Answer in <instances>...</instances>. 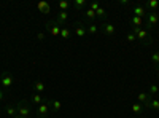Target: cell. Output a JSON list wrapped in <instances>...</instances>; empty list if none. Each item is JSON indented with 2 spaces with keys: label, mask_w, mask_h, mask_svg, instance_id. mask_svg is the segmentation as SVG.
Masks as SVG:
<instances>
[{
  "label": "cell",
  "mask_w": 159,
  "mask_h": 118,
  "mask_svg": "<svg viewBox=\"0 0 159 118\" xmlns=\"http://www.w3.org/2000/svg\"><path fill=\"white\" fill-rule=\"evenodd\" d=\"M103 30H105V34H108V35H113L115 34V26L110 24V22H105V24H103Z\"/></svg>",
  "instance_id": "12"
},
{
  "label": "cell",
  "mask_w": 159,
  "mask_h": 118,
  "mask_svg": "<svg viewBox=\"0 0 159 118\" xmlns=\"http://www.w3.org/2000/svg\"><path fill=\"white\" fill-rule=\"evenodd\" d=\"M134 35L137 37L138 40H142V42H148V38H150L148 32L145 29H142V27H134Z\"/></svg>",
  "instance_id": "3"
},
{
  "label": "cell",
  "mask_w": 159,
  "mask_h": 118,
  "mask_svg": "<svg viewBox=\"0 0 159 118\" xmlns=\"http://www.w3.org/2000/svg\"><path fill=\"white\" fill-rule=\"evenodd\" d=\"M2 99H3V91L0 89V102H2Z\"/></svg>",
  "instance_id": "32"
},
{
  "label": "cell",
  "mask_w": 159,
  "mask_h": 118,
  "mask_svg": "<svg viewBox=\"0 0 159 118\" xmlns=\"http://www.w3.org/2000/svg\"><path fill=\"white\" fill-rule=\"evenodd\" d=\"M131 22H132V26H134V27H140V26L143 24V19H142V18H137V16H132Z\"/></svg>",
  "instance_id": "16"
},
{
  "label": "cell",
  "mask_w": 159,
  "mask_h": 118,
  "mask_svg": "<svg viewBox=\"0 0 159 118\" xmlns=\"http://www.w3.org/2000/svg\"><path fill=\"white\" fill-rule=\"evenodd\" d=\"M32 101H33L35 104H38V105H40V104H43V102H45V101H43V97H42V94H38V93H37V94H33Z\"/></svg>",
  "instance_id": "18"
},
{
  "label": "cell",
  "mask_w": 159,
  "mask_h": 118,
  "mask_svg": "<svg viewBox=\"0 0 159 118\" xmlns=\"http://www.w3.org/2000/svg\"><path fill=\"white\" fill-rule=\"evenodd\" d=\"M6 115H10V117H16V115H18V107H15V105H8V107H6Z\"/></svg>",
  "instance_id": "14"
},
{
  "label": "cell",
  "mask_w": 159,
  "mask_h": 118,
  "mask_svg": "<svg viewBox=\"0 0 159 118\" xmlns=\"http://www.w3.org/2000/svg\"><path fill=\"white\" fill-rule=\"evenodd\" d=\"M0 83H2L3 88H11V85H13V77H11V73H3L2 78H0Z\"/></svg>",
  "instance_id": "4"
},
{
  "label": "cell",
  "mask_w": 159,
  "mask_h": 118,
  "mask_svg": "<svg viewBox=\"0 0 159 118\" xmlns=\"http://www.w3.org/2000/svg\"><path fill=\"white\" fill-rule=\"evenodd\" d=\"M69 35H70L69 29H65V27L60 29V37H62V38H69Z\"/></svg>",
  "instance_id": "21"
},
{
  "label": "cell",
  "mask_w": 159,
  "mask_h": 118,
  "mask_svg": "<svg viewBox=\"0 0 159 118\" xmlns=\"http://www.w3.org/2000/svg\"><path fill=\"white\" fill-rule=\"evenodd\" d=\"M86 29H87V32H89V34H96V32H97V29H99V27H97V26H94V24H89Z\"/></svg>",
  "instance_id": "23"
},
{
  "label": "cell",
  "mask_w": 159,
  "mask_h": 118,
  "mask_svg": "<svg viewBox=\"0 0 159 118\" xmlns=\"http://www.w3.org/2000/svg\"><path fill=\"white\" fill-rule=\"evenodd\" d=\"M132 11H134V16H137V18H142V19H143L145 16H147V11H145L143 5H135Z\"/></svg>",
  "instance_id": "6"
},
{
  "label": "cell",
  "mask_w": 159,
  "mask_h": 118,
  "mask_svg": "<svg viewBox=\"0 0 159 118\" xmlns=\"http://www.w3.org/2000/svg\"><path fill=\"white\" fill-rule=\"evenodd\" d=\"M86 32H87V29H86V26H83V24H80V26H76V27H75V34L80 37V38L86 35Z\"/></svg>",
  "instance_id": "11"
},
{
  "label": "cell",
  "mask_w": 159,
  "mask_h": 118,
  "mask_svg": "<svg viewBox=\"0 0 159 118\" xmlns=\"http://www.w3.org/2000/svg\"><path fill=\"white\" fill-rule=\"evenodd\" d=\"M86 18H87V19H94V18H96V11L89 8V10L86 11Z\"/></svg>",
  "instance_id": "22"
},
{
  "label": "cell",
  "mask_w": 159,
  "mask_h": 118,
  "mask_svg": "<svg viewBox=\"0 0 159 118\" xmlns=\"http://www.w3.org/2000/svg\"><path fill=\"white\" fill-rule=\"evenodd\" d=\"M48 29H49V32H51L54 37H57V35H60V29H62V27H60L57 22H49Z\"/></svg>",
  "instance_id": "8"
},
{
  "label": "cell",
  "mask_w": 159,
  "mask_h": 118,
  "mask_svg": "<svg viewBox=\"0 0 159 118\" xmlns=\"http://www.w3.org/2000/svg\"><path fill=\"white\" fill-rule=\"evenodd\" d=\"M137 99H138V102H140V104H147L148 101H150V97H148L147 93H140V94L137 96Z\"/></svg>",
  "instance_id": "15"
},
{
  "label": "cell",
  "mask_w": 159,
  "mask_h": 118,
  "mask_svg": "<svg viewBox=\"0 0 159 118\" xmlns=\"http://www.w3.org/2000/svg\"><path fill=\"white\" fill-rule=\"evenodd\" d=\"M151 59H153V62L156 64V66H159V51H156L153 56H151Z\"/></svg>",
  "instance_id": "24"
},
{
  "label": "cell",
  "mask_w": 159,
  "mask_h": 118,
  "mask_svg": "<svg viewBox=\"0 0 159 118\" xmlns=\"http://www.w3.org/2000/svg\"><path fill=\"white\" fill-rule=\"evenodd\" d=\"M96 16H100V18H103V16H105V8H102V6H100V8L96 11Z\"/></svg>",
  "instance_id": "25"
},
{
  "label": "cell",
  "mask_w": 159,
  "mask_h": 118,
  "mask_svg": "<svg viewBox=\"0 0 159 118\" xmlns=\"http://www.w3.org/2000/svg\"><path fill=\"white\" fill-rule=\"evenodd\" d=\"M147 27L148 29H153L154 26L158 24V21H159V15L158 13H154V11H151V13H147Z\"/></svg>",
  "instance_id": "2"
},
{
  "label": "cell",
  "mask_w": 159,
  "mask_h": 118,
  "mask_svg": "<svg viewBox=\"0 0 159 118\" xmlns=\"http://www.w3.org/2000/svg\"><path fill=\"white\" fill-rule=\"evenodd\" d=\"M48 112H49V102H43V104H40L38 105V117H42V118H45V117H48Z\"/></svg>",
  "instance_id": "5"
},
{
  "label": "cell",
  "mask_w": 159,
  "mask_h": 118,
  "mask_svg": "<svg viewBox=\"0 0 159 118\" xmlns=\"http://www.w3.org/2000/svg\"><path fill=\"white\" fill-rule=\"evenodd\" d=\"M37 37H38V40H43V38H45V34H43V32H40Z\"/></svg>",
  "instance_id": "31"
},
{
  "label": "cell",
  "mask_w": 159,
  "mask_h": 118,
  "mask_svg": "<svg viewBox=\"0 0 159 118\" xmlns=\"http://www.w3.org/2000/svg\"><path fill=\"white\" fill-rule=\"evenodd\" d=\"M33 89L37 91V93H43L45 91V83H42V82H35V85H33Z\"/></svg>",
  "instance_id": "17"
},
{
  "label": "cell",
  "mask_w": 159,
  "mask_h": 118,
  "mask_svg": "<svg viewBox=\"0 0 159 118\" xmlns=\"http://www.w3.org/2000/svg\"><path fill=\"white\" fill-rule=\"evenodd\" d=\"M100 8V5L97 2H94V3H91V10H94V11H97V10Z\"/></svg>",
  "instance_id": "29"
},
{
  "label": "cell",
  "mask_w": 159,
  "mask_h": 118,
  "mask_svg": "<svg viewBox=\"0 0 159 118\" xmlns=\"http://www.w3.org/2000/svg\"><path fill=\"white\" fill-rule=\"evenodd\" d=\"M13 118H21V117H19V115H16V117H13Z\"/></svg>",
  "instance_id": "33"
},
{
  "label": "cell",
  "mask_w": 159,
  "mask_h": 118,
  "mask_svg": "<svg viewBox=\"0 0 159 118\" xmlns=\"http://www.w3.org/2000/svg\"><path fill=\"white\" fill-rule=\"evenodd\" d=\"M84 3H86L84 0H75V6H76V8H81V6H84Z\"/></svg>",
  "instance_id": "27"
},
{
  "label": "cell",
  "mask_w": 159,
  "mask_h": 118,
  "mask_svg": "<svg viewBox=\"0 0 159 118\" xmlns=\"http://www.w3.org/2000/svg\"><path fill=\"white\" fill-rule=\"evenodd\" d=\"M147 5H148V6H150V8H151V10H156V8H158V6H159V2H158V0H150V2H148V3H147Z\"/></svg>",
  "instance_id": "20"
},
{
  "label": "cell",
  "mask_w": 159,
  "mask_h": 118,
  "mask_svg": "<svg viewBox=\"0 0 159 118\" xmlns=\"http://www.w3.org/2000/svg\"><path fill=\"white\" fill-rule=\"evenodd\" d=\"M53 107H54V110H60V107H62V105H60L59 101H53Z\"/></svg>",
  "instance_id": "26"
},
{
  "label": "cell",
  "mask_w": 159,
  "mask_h": 118,
  "mask_svg": "<svg viewBox=\"0 0 159 118\" xmlns=\"http://www.w3.org/2000/svg\"><path fill=\"white\" fill-rule=\"evenodd\" d=\"M16 107H18V115L21 118H30V110H29V107H27L26 101H21Z\"/></svg>",
  "instance_id": "1"
},
{
  "label": "cell",
  "mask_w": 159,
  "mask_h": 118,
  "mask_svg": "<svg viewBox=\"0 0 159 118\" xmlns=\"http://www.w3.org/2000/svg\"><path fill=\"white\" fill-rule=\"evenodd\" d=\"M37 8H38V11L43 13V15H48V13L51 11V5H49L48 2H40L38 5H37Z\"/></svg>",
  "instance_id": "7"
},
{
  "label": "cell",
  "mask_w": 159,
  "mask_h": 118,
  "mask_svg": "<svg viewBox=\"0 0 159 118\" xmlns=\"http://www.w3.org/2000/svg\"><path fill=\"white\" fill-rule=\"evenodd\" d=\"M143 105L148 107V109H154V110L159 112V101H156V99H150L147 104H143Z\"/></svg>",
  "instance_id": "10"
},
{
  "label": "cell",
  "mask_w": 159,
  "mask_h": 118,
  "mask_svg": "<svg viewBox=\"0 0 159 118\" xmlns=\"http://www.w3.org/2000/svg\"><path fill=\"white\" fill-rule=\"evenodd\" d=\"M67 18H69V13H67V11H59V13H57V21L56 22L59 26H62L64 22L67 21Z\"/></svg>",
  "instance_id": "9"
},
{
  "label": "cell",
  "mask_w": 159,
  "mask_h": 118,
  "mask_svg": "<svg viewBox=\"0 0 159 118\" xmlns=\"http://www.w3.org/2000/svg\"><path fill=\"white\" fill-rule=\"evenodd\" d=\"M143 110V104H140V102H135L134 105H132V113L134 115H138V113Z\"/></svg>",
  "instance_id": "13"
},
{
  "label": "cell",
  "mask_w": 159,
  "mask_h": 118,
  "mask_svg": "<svg viewBox=\"0 0 159 118\" xmlns=\"http://www.w3.org/2000/svg\"><path fill=\"white\" fill-rule=\"evenodd\" d=\"M70 6V3L69 2H65V0H62V2L59 3V8H60V11H67V8Z\"/></svg>",
  "instance_id": "19"
},
{
  "label": "cell",
  "mask_w": 159,
  "mask_h": 118,
  "mask_svg": "<svg viewBox=\"0 0 159 118\" xmlns=\"http://www.w3.org/2000/svg\"><path fill=\"white\" fill-rule=\"evenodd\" d=\"M135 38H137V37H135L134 34H129V35H127V40H129V42H134Z\"/></svg>",
  "instance_id": "30"
},
{
  "label": "cell",
  "mask_w": 159,
  "mask_h": 118,
  "mask_svg": "<svg viewBox=\"0 0 159 118\" xmlns=\"http://www.w3.org/2000/svg\"><path fill=\"white\" fill-rule=\"evenodd\" d=\"M158 91H159V88H158L156 85H151V86H150V93H151V94H156Z\"/></svg>",
  "instance_id": "28"
},
{
  "label": "cell",
  "mask_w": 159,
  "mask_h": 118,
  "mask_svg": "<svg viewBox=\"0 0 159 118\" xmlns=\"http://www.w3.org/2000/svg\"><path fill=\"white\" fill-rule=\"evenodd\" d=\"M158 73H159V70H158Z\"/></svg>",
  "instance_id": "34"
}]
</instances>
